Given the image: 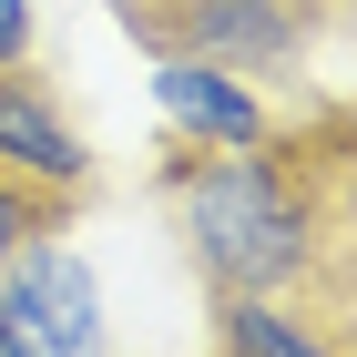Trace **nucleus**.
I'll list each match as a JSON object with an SVG mask.
<instances>
[{
	"label": "nucleus",
	"instance_id": "obj_1",
	"mask_svg": "<svg viewBox=\"0 0 357 357\" xmlns=\"http://www.w3.org/2000/svg\"><path fill=\"white\" fill-rule=\"evenodd\" d=\"M153 204L174 215L204 296H317L357 245V102H286L255 143L164 133Z\"/></svg>",
	"mask_w": 357,
	"mask_h": 357
},
{
	"label": "nucleus",
	"instance_id": "obj_2",
	"mask_svg": "<svg viewBox=\"0 0 357 357\" xmlns=\"http://www.w3.org/2000/svg\"><path fill=\"white\" fill-rule=\"evenodd\" d=\"M133 52L215 61L275 102H317V61L357 41V0H102Z\"/></svg>",
	"mask_w": 357,
	"mask_h": 357
},
{
	"label": "nucleus",
	"instance_id": "obj_3",
	"mask_svg": "<svg viewBox=\"0 0 357 357\" xmlns=\"http://www.w3.org/2000/svg\"><path fill=\"white\" fill-rule=\"evenodd\" d=\"M0 357H112L102 275L72 255V225L31 235L0 275Z\"/></svg>",
	"mask_w": 357,
	"mask_h": 357
},
{
	"label": "nucleus",
	"instance_id": "obj_4",
	"mask_svg": "<svg viewBox=\"0 0 357 357\" xmlns=\"http://www.w3.org/2000/svg\"><path fill=\"white\" fill-rule=\"evenodd\" d=\"M0 174L52 184L61 204H92L102 194V153L82 143V123L61 112V92L31 61H0Z\"/></svg>",
	"mask_w": 357,
	"mask_h": 357
},
{
	"label": "nucleus",
	"instance_id": "obj_5",
	"mask_svg": "<svg viewBox=\"0 0 357 357\" xmlns=\"http://www.w3.org/2000/svg\"><path fill=\"white\" fill-rule=\"evenodd\" d=\"M153 72V112H164V133H184V143H255L275 123V92H255V82H235V72H215V61H184V52H143Z\"/></svg>",
	"mask_w": 357,
	"mask_h": 357
},
{
	"label": "nucleus",
	"instance_id": "obj_6",
	"mask_svg": "<svg viewBox=\"0 0 357 357\" xmlns=\"http://www.w3.org/2000/svg\"><path fill=\"white\" fill-rule=\"evenodd\" d=\"M204 357H347L286 296H204Z\"/></svg>",
	"mask_w": 357,
	"mask_h": 357
},
{
	"label": "nucleus",
	"instance_id": "obj_7",
	"mask_svg": "<svg viewBox=\"0 0 357 357\" xmlns=\"http://www.w3.org/2000/svg\"><path fill=\"white\" fill-rule=\"evenodd\" d=\"M82 204H61L52 184H21V174H0V275H10V255L31 245V235H52V225H72Z\"/></svg>",
	"mask_w": 357,
	"mask_h": 357
},
{
	"label": "nucleus",
	"instance_id": "obj_8",
	"mask_svg": "<svg viewBox=\"0 0 357 357\" xmlns=\"http://www.w3.org/2000/svg\"><path fill=\"white\" fill-rule=\"evenodd\" d=\"M31 41H41L31 31V0H0V61H31Z\"/></svg>",
	"mask_w": 357,
	"mask_h": 357
}]
</instances>
